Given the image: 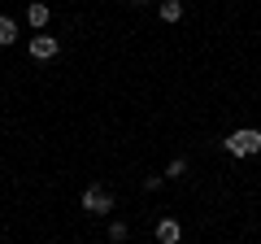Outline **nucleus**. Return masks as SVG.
<instances>
[{
  "mask_svg": "<svg viewBox=\"0 0 261 244\" xmlns=\"http://www.w3.org/2000/svg\"><path fill=\"white\" fill-rule=\"evenodd\" d=\"M27 48H31V57H35V61H48V57H57V53H61V39H53L48 31H39V35L31 39Z\"/></svg>",
  "mask_w": 261,
  "mask_h": 244,
  "instance_id": "7ed1b4c3",
  "label": "nucleus"
},
{
  "mask_svg": "<svg viewBox=\"0 0 261 244\" xmlns=\"http://www.w3.org/2000/svg\"><path fill=\"white\" fill-rule=\"evenodd\" d=\"M48 18H53V13H48V5H27V22H31L35 31H44Z\"/></svg>",
  "mask_w": 261,
  "mask_h": 244,
  "instance_id": "39448f33",
  "label": "nucleus"
},
{
  "mask_svg": "<svg viewBox=\"0 0 261 244\" xmlns=\"http://www.w3.org/2000/svg\"><path fill=\"white\" fill-rule=\"evenodd\" d=\"M183 170H187V161H183V157H174V161H170V166H166V179H178V175H183Z\"/></svg>",
  "mask_w": 261,
  "mask_h": 244,
  "instance_id": "6e6552de",
  "label": "nucleus"
},
{
  "mask_svg": "<svg viewBox=\"0 0 261 244\" xmlns=\"http://www.w3.org/2000/svg\"><path fill=\"white\" fill-rule=\"evenodd\" d=\"M9 44H18V22L0 13V48H9Z\"/></svg>",
  "mask_w": 261,
  "mask_h": 244,
  "instance_id": "423d86ee",
  "label": "nucleus"
},
{
  "mask_svg": "<svg viewBox=\"0 0 261 244\" xmlns=\"http://www.w3.org/2000/svg\"><path fill=\"white\" fill-rule=\"evenodd\" d=\"M83 209H87V214H113V197L92 183V188L83 192Z\"/></svg>",
  "mask_w": 261,
  "mask_h": 244,
  "instance_id": "f03ea898",
  "label": "nucleus"
},
{
  "mask_svg": "<svg viewBox=\"0 0 261 244\" xmlns=\"http://www.w3.org/2000/svg\"><path fill=\"white\" fill-rule=\"evenodd\" d=\"M157 240L161 244H178V240H183V227H178L174 218H161V223H157Z\"/></svg>",
  "mask_w": 261,
  "mask_h": 244,
  "instance_id": "20e7f679",
  "label": "nucleus"
},
{
  "mask_svg": "<svg viewBox=\"0 0 261 244\" xmlns=\"http://www.w3.org/2000/svg\"><path fill=\"white\" fill-rule=\"evenodd\" d=\"M126 235H130V231H126V227H122V223H113V227H109V240H113V244H122V240H126Z\"/></svg>",
  "mask_w": 261,
  "mask_h": 244,
  "instance_id": "1a4fd4ad",
  "label": "nucleus"
},
{
  "mask_svg": "<svg viewBox=\"0 0 261 244\" xmlns=\"http://www.w3.org/2000/svg\"><path fill=\"white\" fill-rule=\"evenodd\" d=\"M157 13H161V22H178L183 18V5L178 0H166V5H157Z\"/></svg>",
  "mask_w": 261,
  "mask_h": 244,
  "instance_id": "0eeeda50",
  "label": "nucleus"
},
{
  "mask_svg": "<svg viewBox=\"0 0 261 244\" xmlns=\"http://www.w3.org/2000/svg\"><path fill=\"white\" fill-rule=\"evenodd\" d=\"M135 5H144V0H135Z\"/></svg>",
  "mask_w": 261,
  "mask_h": 244,
  "instance_id": "9d476101",
  "label": "nucleus"
},
{
  "mask_svg": "<svg viewBox=\"0 0 261 244\" xmlns=\"http://www.w3.org/2000/svg\"><path fill=\"white\" fill-rule=\"evenodd\" d=\"M257 149H261V131H252V127L226 135V153H231V157H252Z\"/></svg>",
  "mask_w": 261,
  "mask_h": 244,
  "instance_id": "f257e3e1",
  "label": "nucleus"
}]
</instances>
